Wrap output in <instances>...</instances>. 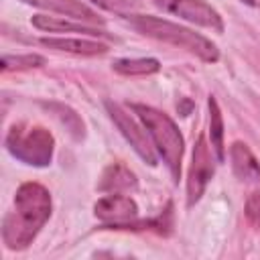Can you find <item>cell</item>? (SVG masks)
Masks as SVG:
<instances>
[{
  "label": "cell",
  "instance_id": "obj_15",
  "mask_svg": "<svg viewBox=\"0 0 260 260\" xmlns=\"http://www.w3.org/2000/svg\"><path fill=\"white\" fill-rule=\"evenodd\" d=\"M209 106V140H211V148L217 156L219 162L225 160V144H223V118L217 106V100L213 95H209L207 100Z\"/></svg>",
  "mask_w": 260,
  "mask_h": 260
},
{
  "label": "cell",
  "instance_id": "obj_19",
  "mask_svg": "<svg viewBox=\"0 0 260 260\" xmlns=\"http://www.w3.org/2000/svg\"><path fill=\"white\" fill-rule=\"evenodd\" d=\"M240 2H244L248 6H260V0H240Z\"/></svg>",
  "mask_w": 260,
  "mask_h": 260
},
{
  "label": "cell",
  "instance_id": "obj_17",
  "mask_svg": "<svg viewBox=\"0 0 260 260\" xmlns=\"http://www.w3.org/2000/svg\"><path fill=\"white\" fill-rule=\"evenodd\" d=\"M91 2L108 12H116V14H124V16L132 14V10L136 6V0H91Z\"/></svg>",
  "mask_w": 260,
  "mask_h": 260
},
{
  "label": "cell",
  "instance_id": "obj_3",
  "mask_svg": "<svg viewBox=\"0 0 260 260\" xmlns=\"http://www.w3.org/2000/svg\"><path fill=\"white\" fill-rule=\"evenodd\" d=\"M130 110L144 124L156 152L160 154L162 162L171 171L173 179L179 181L183 152H185V140H183L177 124L173 122V118L167 116L165 112H160L152 106H144V104H130Z\"/></svg>",
  "mask_w": 260,
  "mask_h": 260
},
{
  "label": "cell",
  "instance_id": "obj_7",
  "mask_svg": "<svg viewBox=\"0 0 260 260\" xmlns=\"http://www.w3.org/2000/svg\"><path fill=\"white\" fill-rule=\"evenodd\" d=\"M211 150L213 148L207 144V138L201 134L193 146L191 167H189V175H187V207H193L201 199L207 183L213 179L215 165H213Z\"/></svg>",
  "mask_w": 260,
  "mask_h": 260
},
{
  "label": "cell",
  "instance_id": "obj_9",
  "mask_svg": "<svg viewBox=\"0 0 260 260\" xmlns=\"http://www.w3.org/2000/svg\"><path fill=\"white\" fill-rule=\"evenodd\" d=\"M24 4L37 6L41 10L47 12H55L67 18H73L77 22H85V24H104V18L98 16V12L93 8H89L87 4H83L81 0H20Z\"/></svg>",
  "mask_w": 260,
  "mask_h": 260
},
{
  "label": "cell",
  "instance_id": "obj_13",
  "mask_svg": "<svg viewBox=\"0 0 260 260\" xmlns=\"http://www.w3.org/2000/svg\"><path fill=\"white\" fill-rule=\"evenodd\" d=\"M98 187L100 191H108V193H126V191H134L138 187V181L128 167H124L122 162H114L104 171Z\"/></svg>",
  "mask_w": 260,
  "mask_h": 260
},
{
  "label": "cell",
  "instance_id": "obj_12",
  "mask_svg": "<svg viewBox=\"0 0 260 260\" xmlns=\"http://www.w3.org/2000/svg\"><path fill=\"white\" fill-rule=\"evenodd\" d=\"M32 26L41 28V30H49V32H81V35H87V37H108L106 30L102 28H95V26H89V24H81V22H69L65 18H59V16H45V14H39V16H32L30 18Z\"/></svg>",
  "mask_w": 260,
  "mask_h": 260
},
{
  "label": "cell",
  "instance_id": "obj_6",
  "mask_svg": "<svg viewBox=\"0 0 260 260\" xmlns=\"http://www.w3.org/2000/svg\"><path fill=\"white\" fill-rule=\"evenodd\" d=\"M106 110L112 118V122L118 126V130L122 132V136L130 142V146L134 148V152L144 160L148 162L150 167L156 165V148L150 140V134L146 132L144 124L140 126L136 122L134 116H130L120 104H114V102H106Z\"/></svg>",
  "mask_w": 260,
  "mask_h": 260
},
{
  "label": "cell",
  "instance_id": "obj_14",
  "mask_svg": "<svg viewBox=\"0 0 260 260\" xmlns=\"http://www.w3.org/2000/svg\"><path fill=\"white\" fill-rule=\"evenodd\" d=\"M114 71L126 77H146L160 69L158 59L154 57H136V59H118L114 61Z\"/></svg>",
  "mask_w": 260,
  "mask_h": 260
},
{
  "label": "cell",
  "instance_id": "obj_11",
  "mask_svg": "<svg viewBox=\"0 0 260 260\" xmlns=\"http://www.w3.org/2000/svg\"><path fill=\"white\" fill-rule=\"evenodd\" d=\"M230 160H232V169L234 175L240 181H248V183H260V162L254 156V152L248 148V144L236 140L230 146Z\"/></svg>",
  "mask_w": 260,
  "mask_h": 260
},
{
  "label": "cell",
  "instance_id": "obj_4",
  "mask_svg": "<svg viewBox=\"0 0 260 260\" xmlns=\"http://www.w3.org/2000/svg\"><path fill=\"white\" fill-rule=\"evenodd\" d=\"M6 148L16 160L24 165L47 167L53 160L55 138L43 126L18 122L6 134Z\"/></svg>",
  "mask_w": 260,
  "mask_h": 260
},
{
  "label": "cell",
  "instance_id": "obj_8",
  "mask_svg": "<svg viewBox=\"0 0 260 260\" xmlns=\"http://www.w3.org/2000/svg\"><path fill=\"white\" fill-rule=\"evenodd\" d=\"M160 10L175 14L187 22H193L203 28H211L215 32H223V20L219 12L203 2V0H152Z\"/></svg>",
  "mask_w": 260,
  "mask_h": 260
},
{
  "label": "cell",
  "instance_id": "obj_10",
  "mask_svg": "<svg viewBox=\"0 0 260 260\" xmlns=\"http://www.w3.org/2000/svg\"><path fill=\"white\" fill-rule=\"evenodd\" d=\"M41 45L55 51L71 53V55H83V57H95V55L108 53V45L91 39H81V37H43Z\"/></svg>",
  "mask_w": 260,
  "mask_h": 260
},
{
  "label": "cell",
  "instance_id": "obj_16",
  "mask_svg": "<svg viewBox=\"0 0 260 260\" xmlns=\"http://www.w3.org/2000/svg\"><path fill=\"white\" fill-rule=\"evenodd\" d=\"M45 65V57L41 55H4L0 61V69L6 71H22V69H32Z\"/></svg>",
  "mask_w": 260,
  "mask_h": 260
},
{
  "label": "cell",
  "instance_id": "obj_5",
  "mask_svg": "<svg viewBox=\"0 0 260 260\" xmlns=\"http://www.w3.org/2000/svg\"><path fill=\"white\" fill-rule=\"evenodd\" d=\"M93 213L95 217L114 230H144V225H152L158 232H162V223L160 221H142L138 219V205L132 197L122 195V193H112L106 195L102 199H98V203L93 205Z\"/></svg>",
  "mask_w": 260,
  "mask_h": 260
},
{
  "label": "cell",
  "instance_id": "obj_18",
  "mask_svg": "<svg viewBox=\"0 0 260 260\" xmlns=\"http://www.w3.org/2000/svg\"><path fill=\"white\" fill-rule=\"evenodd\" d=\"M246 217L252 225L260 230V193H252L246 199Z\"/></svg>",
  "mask_w": 260,
  "mask_h": 260
},
{
  "label": "cell",
  "instance_id": "obj_2",
  "mask_svg": "<svg viewBox=\"0 0 260 260\" xmlns=\"http://www.w3.org/2000/svg\"><path fill=\"white\" fill-rule=\"evenodd\" d=\"M126 18L138 32H142L150 39H156L160 43L179 47V49L199 57L205 63H215L219 59V49L207 37H203L187 26H181L167 18L148 16V14H128Z\"/></svg>",
  "mask_w": 260,
  "mask_h": 260
},
{
  "label": "cell",
  "instance_id": "obj_1",
  "mask_svg": "<svg viewBox=\"0 0 260 260\" xmlns=\"http://www.w3.org/2000/svg\"><path fill=\"white\" fill-rule=\"evenodd\" d=\"M53 211V199L47 187L22 183L12 201V209L2 221V240L10 250H24L39 236Z\"/></svg>",
  "mask_w": 260,
  "mask_h": 260
}]
</instances>
